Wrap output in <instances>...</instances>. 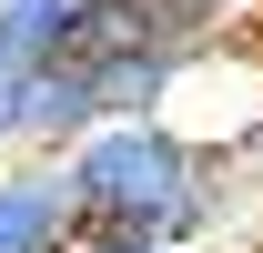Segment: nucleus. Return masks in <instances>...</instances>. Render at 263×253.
Masks as SVG:
<instances>
[{"label": "nucleus", "instance_id": "nucleus-1", "mask_svg": "<svg viewBox=\"0 0 263 253\" xmlns=\"http://www.w3.org/2000/svg\"><path fill=\"white\" fill-rule=\"evenodd\" d=\"M71 203H81V233H132L152 253H182L213 233L223 213V162L193 152L162 112H132V122H101L61 152Z\"/></svg>", "mask_w": 263, "mask_h": 253}, {"label": "nucleus", "instance_id": "nucleus-2", "mask_svg": "<svg viewBox=\"0 0 263 253\" xmlns=\"http://www.w3.org/2000/svg\"><path fill=\"white\" fill-rule=\"evenodd\" d=\"M81 203L51 152H0V253H71Z\"/></svg>", "mask_w": 263, "mask_h": 253}, {"label": "nucleus", "instance_id": "nucleus-3", "mask_svg": "<svg viewBox=\"0 0 263 253\" xmlns=\"http://www.w3.org/2000/svg\"><path fill=\"white\" fill-rule=\"evenodd\" d=\"M10 112H21V71L0 61V152H10Z\"/></svg>", "mask_w": 263, "mask_h": 253}, {"label": "nucleus", "instance_id": "nucleus-4", "mask_svg": "<svg viewBox=\"0 0 263 253\" xmlns=\"http://www.w3.org/2000/svg\"><path fill=\"white\" fill-rule=\"evenodd\" d=\"M71 253H152V243H132V233H81Z\"/></svg>", "mask_w": 263, "mask_h": 253}, {"label": "nucleus", "instance_id": "nucleus-5", "mask_svg": "<svg viewBox=\"0 0 263 253\" xmlns=\"http://www.w3.org/2000/svg\"><path fill=\"white\" fill-rule=\"evenodd\" d=\"M91 10H111V0H91Z\"/></svg>", "mask_w": 263, "mask_h": 253}]
</instances>
